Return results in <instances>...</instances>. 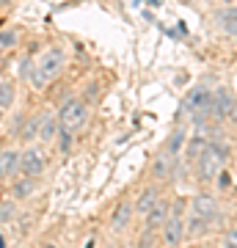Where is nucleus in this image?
<instances>
[{"label": "nucleus", "instance_id": "6e6552de", "mask_svg": "<svg viewBox=\"0 0 237 248\" xmlns=\"http://www.w3.org/2000/svg\"><path fill=\"white\" fill-rule=\"evenodd\" d=\"M235 108H237V99L229 89L212 91V119L215 122H229L232 113H235Z\"/></svg>", "mask_w": 237, "mask_h": 248}, {"label": "nucleus", "instance_id": "6ab92c4d", "mask_svg": "<svg viewBox=\"0 0 237 248\" xmlns=\"http://www.w3.org/2000/svg\"><path fill=\"white\" fill-rule=\"evenodd\" d=\"M218 25H221V31L226 36H232L235 39V33H237V6H229V9H223L218 14Z\"/></svg>", "mask_w": 237, "mask_h": 248}, {"label": "nucleus", "instance_id": "f8f14e48", "mask_svg": "<svg viewBox=\"0 0 237 248\" xmlns=\"http://www.w3.org/2000/svg\"><path fill=\"white\" fill-rule=\"evenodd\" d=\"M204 105H212V91L207 89V86H196V89H190V91L182 97V110H185V116L196 113V110H199V108H204Z\"/></svg>", "mask_w": 237, "mask_h": 248}, {"label": "nucleus", "instance_id": "a211bd4d", "mask_svg": "<svg viewBox=\"0 0 237 248\" xmlns=\"http://www.w3.org/2000/svg\"><path fill=\"white\" fill-rule=\"evenodd\" d=\"M17 105V83L11 78L0 80V110H11Z\"/></svg>", "mask_w": 237, "mask_h": 248}, {"label": "nucleus", "instance_id": "4468645a", "mask_svg": "<svg viewBox=\"0 0 237 248\" xmlns=\"http://www.w3.org/2000/svg\"><path fill=\"white\" fill-rule=\"evenodd\" d=\"M174 166H176V160L168 157L166 152H160L158 157L152 160V177H155V182H168L174 177Z\"/></svg>", "mask_w": 237, "mask_h": 248}, {"label": "nucleus", "instance_id": "393cba45", "mask_svg": "<svg viewBox=\"0 0 237 248\" xmlns=\"http://www.w3.org/2000/svg\"><path fill=\"white\" fill-rule=\"evenodd\" d=\"M221 248H237V229H226L221 234Z\"/></svg>", "mask_w": 237, "mask_h": 248}, {"label": "nucleus", "instance_id": "423d86ee", "mask_svg": "<svg viewBox=\"0 0 237 248\" xmlns=\"http://www.w3.org/2000/svg\"><path fill=\"white\" fill-rule=\"evenodd\" d=\"M188 213L196 215V218H202V221L215 223L218 215H221V204L212 193H196L193 199H190V210H188Z\"/></svg>", "mask_w": 237, "mask_h": 248}, {"label": "nucleus", "instance_id": "aec40b11", "mask_svg": "<svg viewBox=\"0 0 237 248\" xmlns=\"http://www.w3.org/2000/svg\"><path fill=\"white\" fill-rule=\"evenodd\" d=\"M19 141L25 143H33L36 138H39V116H25V122H22V130H19L17 135Z\"/></svg>", "mask_w": 237, "mask_h": 248}, {"label": "nucleus", "instance_id": "9d476101", "mask_svg": "<svg viewBox=\"0 0 237 248\" xmlns=\"http://www.w3.org/2000/svg\"><path fill=\"white\" fill-rule=\"evenodd\" d=\"M168 213H171V202L160 196L158 204L143 215V229H146V232H160V229H163V223L168 221Z\"/></svg>", "mask_w": 237, "mask_h": 248}, {"label": "nucleus", "instance_id": "ddd939ff", "mask_svg": "<svg viewBox=\"0 0 237 248\" xmlns=\"http://www.w3.org/2000/svg\"><path fill=\"white\" fill-rule=\"evenodd\" d=\"M19 155H22V149H3L0 152V182L19 174Z\"/></svg>", "mask_w": 237, "mask_h": 248}, {"label": "nucleus", "instance_id": "c756f323", "mask_svg": "<svg viewBox=\"0 0 237 248\" xmlns=\"http://www.w3.org/2000/svg\"><path fill=\"white\" fill-rule=\"evenodd\" d=\"M108 248H113V246H108Z\"/></svg>", "mask_w": 237, "mask_h": 248}, {"label": "nucleus", "instance_id": "4be33fe9", "mask_svg": "<svg viewBox=\"0 0 237 248\" xmlns=\"http://www.w3.org/2000/svg\"><path fill=\"white\" fill-rule=\"evenodd\" d=\"M17 42H19V36H17L14 28H3V31H0V50H14Z\"/></svg>", "mask_w": 237, "mask_h": 248}, {"label": "nucleus", "instance_id": "7c9ffc66", "mask_svg": "<svg viewBox=\"0 0 237 248\" xmlns=\"http://www.w3.org/2000/svg\"><path fill=\"white\" fill-rule=\"evenodd\" d=\"M207 3H210V0H207Z\"/></svg>", "mask_w": 237, "mask_h": 248}, {"label": "nucleus", "instance_id": "5701e85b", "mask_svg": "<svg viewBox=\"0 0 237 248\" xmlns=\"http://www.w3.org/2000/svg\"><path fill=\"white\" fill-rule=\"evenodd\" d=\"M72 141H75V135H72L69 130H63V127H61V133H58V138H55L58 152H61V155H69V152H72Z\"/></svg>", "mask_w": 237, "mask_h": 248}, {"label": "nucleus", "instance_id": "c85d7f7f", "mask_svg": "<svg viewBox=\"0 0 237 248\" xmlns=\"http://www.w3.org/2000/svg\"><path fill=\"white\" fill-rule=\"evenodd\" d=\"M3 116H6V110H0V122H3Z\"/></svg>", "mask_w": 237, "mask_h": 248}, {"label": "nucleus", "instance_id": "f03ea898", "mask_svg": "<svg viewBox=\"0 0 237 248\" xmlns=\"http://www.w3.org/2000/svg\"><path fill=\"white\" fill-rule=\"evenodd\" d=\"M63 63H66V55H63L61 47H47V50L36 58V72H33V78H31V86H33L36 91H44L58 75H61Z\"/></svg>", "mask_w": 237, "mask_h": 248}, {"label": "nucleus", "instance_id": "f257e3e1", "mask_svg": "<svg viewBox=\"0 0 237 248\" xmlns=\"http://www.w3.org/2000/svg\"><path fill=\"white\" fill-rule=\"evenodd\" d=\"M229 157H232V149H229L223 141H210L207 146H204V152L196 157V174H199V179H202L204 185L207 182H215L218 179V174L221 171H226V163H229Z\"/></svg>", "mask_w": 237, "mask_h": 248}, {"label": "nucleus", "instance_id": "b1692460", "mask_svg": "<svg viewBox=\"0 0 237 248\" xmlns=\"http://www.w3.org/2000/svg\"><path fill=\"white\" fill-rule=\"evenodd\" d=\"M33 72H36V61H31V58H22V61H19V78H22V80L31 83Z\"/></svg>", "mask_w": 237, "mask_h": 248}, {"label": "nucleus", "instance_id": "20e7f679", "mask_svg": "<svg viewBox=\"0 0 237 248\" xmlns=\"http://www.w3.org/2000/svg\"><path fill=\"white\" fill-rule=\"evenodd\" d=\"M160 243L166 248H179L185 243V202H171L168 221L160 229Z\"/></svg>", "mask_w": 237, "mask_h": 248}, {"label": "nucleus", "instance_id": "cd10ccee", "mask_svg": "<svg viewBox=\"0 0 237 248\" xmlns=\"http://www.w3.org/2000/svg\"><path fill=\"white\" fill-rule=\"evenodd\" d=\"M11 0H0V9H6V6H9Z\"/></svg>", "mask_w": 237, "mask_h": 248}, {"label": "nucleus", "instance_id": "0eeeda50", "mask_svg": "<svg viewBox=\"0 0 237 248\" xmlns=\"http://www.w3.org/2000/svg\"><path fill=\"white\" fill-rule=\"evenodd\" d=\"M132 218H135V207H132V202L130 199H122V202L113 207L111 218H108V229H111V234H122V232H127V226L132 223Z\"/></svg>", "mask_w": 237, "mask_h": 248}, {"label": "nucleus", "instance_id": "f3484780", "mask_svg": "<svg viewBox=\"0 0 237 248\" xmlns=\"http://www.w3.org/2000/svg\"><path fill=\"white\" fill-rule=\"evenodd\" d=\"M188 135H190V133H188V124H179L174 133L168 135L166 149H163V152H166L168 157H174V160H176V157H179V152L185 149V143H188Z\"/></svg>", "mask_w": 237, "mask_h": 248}, {"label": "nucleus", "instance_id": "bb28decb", "mask_svg": "<svg viewBox=\"0 0 237 248\" xmlns=\"http://www.w3.org/2000/svg\"><path fill=\"white\" fill-rule=\"evenodd\" d=\"M0 248H6V234L0 232Z\"/></svg>", "mask_w": 237, "mask_h": 248}, {"label": "nucleus", "instance_id": "1a4fd4ad", "mask_svg": "<svg viewBox=\"0 0 237 248\" xmlns=\"http://www.w3.org/2000/svg\"><path fill=\"white\" fill-rule=\"evenodd\" d=\"M36 190H39V179H33V177L17 174V177L9 179V196L14 202H31L36 196Z\"/></svg>", "mask_w": 237, "mask_h": 248}, {"label": "nucleus", "instance_id": "7ed1b4c3", "mask_svg": "<svg viewBox=\"0 0 237 248\" xmlns=\"http://www.w3.org/2000/svg\"><path fill=\"white\" fill-rule=\"evenodd\" d=\"M88 119H91V108H88L86 99H80V97H72L66 99L61 105V110H58V122H61L63 130H69L72 135H78L86 130V124Z\"/></svg>", "mask_w": 237, "mask_h": 248}, {"label": "nucleus", "instance_id": "39448f33", "mask_svg": "<svg viewBox=\"0 0 237 248\" xmlns=\"http://www.w3.org/2000/svg\"><path fill=\"white\" fill-rule=\"evenodd\" d=\"M44 171H47V152H44V143H28L22 155H19V174L22 177H33L42 179Z\"/></svg>", "mask_w": 237, "mask_h": 248}, {"label": "nucleus", "instance_id": "9b49d317", "mask_svg": "<svg viewBox=\"0 0 237 248\" xmlns=\"http://www.w3.org/2000/svg\"><path fill=\"white\" fill-rule=\"evenodd\" d=\"M58 133H61L58 113H53V110H44V113H39V141H42L44 146H50V143H55Z\"/></svg>", "mask_w": 237, "mask_h": 248}, {"label": "nucleus", "instance_id": "a878e982", "mask_svg": "<svg viewBox=\"0 0 237 248\" xmlns=\"http://www.w3.org/2000/svg\"><path fill=\"white\" fill-rule=\"evenodd\" d=\"M42 248H61L58 243H53V240H47V243H42Z\"/></svg>", "mask_w": 237, "mask_h": 248}, {"label": "nucleus", "instance_id": "2eb2a0df", "mask_svg": "<svg viewBox=\"0 0 237 248\" xmlns=\"http://www.w3.org/2000/svg\"><path fill=\"white\" fill-rule=\"evenodd\" d=\"M158 199H160V187L158 185H149V187H143L138 196H135V202H132V207H135V215H143L149 213L152 207L158 204Z\"/></svg>", "mask_w": 237, "mask_h": 248}, {"label": "nucleus", "instance_id": "412c9836", "mask_svg": "<svg viewBox=\"0 0 237 248\" xmlns=\"http://www.w3.org/2000/svg\"><path fill=\"white\" fill-rule=\"evenodd\" d=\"M17 204L11 196H3L0 199V223H11V221H17Z\"/></svg>", "mask_w": 237, "mask_h": 248}, {"label": "nucleus", "instance_id": "dca6fc26", "mask_svg": "<svg viewBox=\"0 0 237 248\" xmlns=\"http://www.w3.org/2000/svg\"><path fill=\"white\" fill-rule=\"evenodd\" d=\"M212 232V223L210 221H202L196 215H185V240H202Z\"/></svg>", "mask_w": 237, "mask_h": 248}]
</instances>
